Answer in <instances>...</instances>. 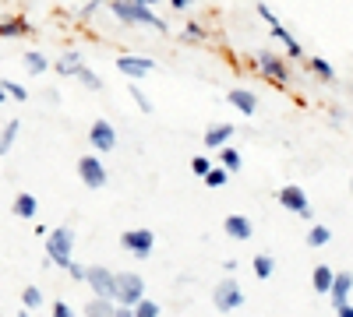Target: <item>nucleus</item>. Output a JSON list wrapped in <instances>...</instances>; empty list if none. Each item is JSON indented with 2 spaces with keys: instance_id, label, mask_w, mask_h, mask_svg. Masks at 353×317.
I'll list each match as a JSON object with an SVG mask.
<instances>
[{
  "instance_id": "obj_9",
  "label": "nucleus",
  "mask_w": 353,
  "mask_h": 317,
  "mask_svg": "<svg viewBox=\"0 0 353 317\" xmlns=\"http://www.w3.org/2000/svg\"><path fill=\"white\" fill-rule=\"evenodd\" d=\"M78 177L88 190H99V187H106V166L99 162V155H81L78 159Z\"/></svg>"
},
{
  "instance_id": "obj_20",
  "label": "nucleus",
  "mask_w": 353,
  "mask_h": 317,
  "mask_svg": "<svg viewBox=\"0 0 353 317\" xmlns=\"http://www.w3.org/2000/svg\"><path fill=\"white\" fill-rule=\"evenodd\" d=\"M272 39H279V43L286 46V53L293 56V61H301V56H304V46H301L297 39H293V36L286 32V28H283V25H272Z\"/></svg>"
},
{
  "instance_id": "obj_23",
  "label": "nucleus",
  "mask_w": 353,
  "mask_h": 317,
  "mask_svg": "<svg viewBox=\"0 0 353 317\" xmlns=\"http://www.w3.org/2000/svg\"><path fill=\"white\" fill-rule=\"evenodd\" d=\"M251 268H254V278H272V272H276V257L272 254H254V261H251Z\"/></svg>"
},
{
  "instance_id": "obj_41",
  "label": "nucleus",
  "mask_w": 353,
  "mask_h": 317,
  "mask_svg": "<svg viewBox=\"0 0 353 317\" xmlns=\"http://www.w3.org/2000/svg\"><path fill=\"white\" fill-rule=\"evenodd\" d=\"M170 4H173L176 11H184V8H191V4H194V0H170Z\"/></svg>"
},
{
  "instance_id": "obj_43",
  "label": "nucleus",
  "mask_w": 353,
  "mask_h": 317,
  "mask_svg": "<svg viewBox=\"0 0 353 317\" xmlns=\"http://www.w3.org/2000/svg\"><path fill=\"white\" fill-rule=\"evenodd\" d=\"M134 4H141V8H156L159 0H134Z\"/></svg>"
},
{
  "instance_id": "obj_36",
  "label": "nucleus",
  "mask_w": 353,
  "mask_h": 317,
  "mask_svg": "<svg viewBox=\"0 0 353 317\" xmlns=\"http://www.w3.org/2000/svg\"><path fill=\"white\" fill-rule=\"evenodd\" d=\"M64 272H68V275H71L74 282H85V265H78V261H71V265H68Z\"/></svg>"
},
{
  "instance_id": "obj_34",
  "label": "nucleus",
  "mask_w": 353,
  "mask_h": 317,
  "mask_svg": "<svg viewBox=\"0 0 353 317\" xmlns=\"http://www.w3.org/2000/svg\"><path fill=\"white\" fill-rule=\"evenodd\" d=\"M131 99L138 102V109H141V113H152V102H149V96H145V92L138 89V85H134V89H131Z\"/></svg>"
},
{
  "instance_id": "obj_46",
  "label": "nucleus",
  "mask_w": 353,
  "mask_h": 317,
  "mask_svg": "<svg viewBox=\"0 0 353 317\" xmlns=\"http://www.w3.org/2000/svg\"><path fill=\"white\" fill-rule=\"evenodd\" d=\"M350 190H353V177H350Z\"/></svg>"
},
{
  "instance_id": "obj_38",
  "label": "nucleus",
  "mask_w": 353,
  "mask_h": 317,
  "mask_svg": "<svg viewBox=\"0 0 353 317\" xmlns=\"http://www.w3.org/2000/svg\"><path fill=\"white\" fill-rule=\"evenodd\" d=\"M184 36H188V39H205V28H201V25H194V21H191V25H188V28H184Z\"/></svg>"
},
{
  "instance_id": "obj_16",
  "label": "nucleus",
  "mask_w": 353,
  "mask_h": 317,
  "mask_svg": "<svg viewBox=\"0 0 353 317\" xmlns=\"http://www.w3.org/2000/svg\"><path fill=\"white\" fill-rule=\"evenodd\" d=\"M233 134H237V127H233V124H216V127L205 131V145H209V149H223V145H230Z\"/></svg>"
},
{
  "instance_id": "obj_21",
  "label": "nucleus",
  "mask_w": 353,
  "mask_h": 317,
  "mask_svg": "<svg viewBox=\"0 0 353 317\" xmlns=\"http://www.w3.org/2000/svg\"><path fill=\"white\" fill-rule=\"evenodd\" d=\"M21 61H25V71H28V74H36V78H43V74L50 71V61H46L39 50H28Z\"/></svg>"
},
{
  "instance_id": "obj_2",
  "label": "nucleus",
  "mask_w": 353,
  "mask_h": 317,
  "mask_svg": "<svg viewBox=\"0 0 353 317\" xmlns=\"http://www.w3.org/2000/svg\"><path fill=\"white\" fill-rule=\"evenodd\" d=\"M110 11L124 25H149V28H156V32H166V21L156 18L152 8H141V4H134V0H110Z\"/></svg>"
},
{
  "instance_id": "obj_30",
  "label": "nucleus",
  "mask_w": 353,
  "mask_h": 317,
  "mask_svg": "<svg viewBox=\"0 0 353 317\" xmlns=\"http://www.w3.org/2000/svg\"><path fill=\"white\" fill-rule=\"evenodd\" d=\"M205 184H209V187H226V180H230V173L223 169V166H212L209 173H205V177H201Z\"/></svg>"
},
{
  "instance_id": "obj_7",
  "label": "nucleus",
  "mask_w": 353,
  "mask_h": 317,
  "mask_svg": "<svg viewBox=\"0 0 353 317\" xmlns=\"http://www.w3.org/2000/svg\"><path fill=\"white\" fill-rule=\"evenodd\" d=\"M276 201L286 208V212H293L297 219H304V222H311L314 219V208H311V201H307V194H304V187H279V194H276Z\"/></svg>"
},
{
  "instance_id": "obj_22",
  "label": "nucleus",
  "mask_w": 353,
  "mask_h": 317,
  "mask_svg": "<svg viewBox=\"0 0 353 317\" xmlns=\"http://www.w3.org/2000/svg\"><path fill=\"white\" fill-rule=\"evenodd\" d=\"M113 310H117V303L103 300V296H92L85 303V317H113Z\"/></svg>"
},
{
  "instance_id": "obj_27",
  "label": "nucleus",
  "mask_w": 353,
  "mask_h": 317,
  "mask_svg": "<svg viewBox=\"0 0 353 317\" xmlns=\"http://www.w3.org/2000/svg\"><path fill=\"white\" fill-rule=\"evenodd\" d=\"M219 162H223V169H226V173H237V169H241V152H237V149H230V145H223Z\"/></svg>"
},
{
  "instance_id": "obj_8",
  "label": "nucleus",
  "mask_w": 353,
  "mask_h": 317,
  "mask_svg": "<svg viewBox=\"0 0 353 317\" xmlns=\"http://www.w3.org/2000/svg\"><path fill=\"white\" fill-rule=\"evenodd\" d=\"M85 285H88V289H92V296L113 300L117 272H113V268H106V265H92V268H85Z\"/></svg>"
},
{
  "instance_id": "obj_13",
  "label": "nucleus",
  "mask_w": 353,
  "mask_h": 317,
  "mask_svg": "<svg viewBox=\"0 0 353 317\" xmlns=\"http://www.w3.org/2000/svg\"><path fill=\"white\" fill-rule=\"evenodd\" d=\"M350 293H353V275H350V272H336L332 289H329L332 307H336V310H339V307H346V303H350Z\"/></svg>"
},
{
  "instance_id": "obj_11",
  "label": "nucleus",
  "mask_w": 353,
  "mask_h": 317,
  "mask_svg": "<svg viewBox=\"0 0 353 317\" xmlns=\"http://www.w3.org/2000/svg\"><path fill=\"white\" fill-rule=\"evenodd\" d=\"M88 141H92V149L99 152H113L117 149V131L110 120H96L92 127H88Z\"/></svg>"
},
{
  "instance_id": "obj_12",
  "label": "nucleus",
  "mask_w": 353,
  "mask_h": 317,
  "mask_svg": "<svg viewBox=\"0 0 353 317\" xmlns=\"http://www.w3.org/2000/svg\"><path fill=\"white\" fill-rule=\"evenodd\" d=\"M223 233H226L230 240L244 243V240H251L254 226H251V219H248V215H226V219H223Z\"/></svg>"
},
{
  "instance_id": "obj_17",
  "label": "nucleus",
  "mask_w": 353,
  "mask_h": 317,
  "mask_svg": "<svg viewBox=\"0 0 353 317\" xmlns=\"http://www.w3.org/2000/svg\"><path fill=\"white\" fill-rule=\"evenodd\" d=\"M226 99H230L233 106H237V109L244 113V117H254V109H258V96H254V92H248V89H233Z\"/></svg>"
},
{
  "instance_id": "obj_29",
  "label": "nucleus",
  "mask_w": 353,
  "mask_h": 317,
  "mask_svg": "<svg viewBox=\"0 0 353 317\" xmlns=\"http://www.w3.org/2000/svg\"><path fill=\"white\" fill-rule=\"evenodd\" d=\"M21 307L25 310H39L43 307V293L36 289V285H25V289H21Z\"/></svg>"
},
{
  "instance_id": "obj_35",
  "label": "nucleus",
  "mask_w": 353,
  "mask_h": 317,
  "mask_svg": "<svg viewBox=\"0 0 353 317\" xmlns=\"http://www.w3.org/2000/svg\"><path fill=\"white\" fill-rule=\"evenodd\" d=\"M50 317H78V314H74L64 300H57V303H53V310H50Z\"/></svg>"
},
{
  "instance_id": "obj_15",
  "label": "nucleus",
  "mask_w": 353,
  "mask_h": 317,
  "mask_svg": "<svg viewBox=\"0 0 353 317\" xmlns=\"http://www.w3.org/2000/svg\"><path fill=\"white\" fill-rule=\"evenodd\" d=\"M332 278H336V272H332L329 265H314V272H311V289H314L318 296H329Z\"/></svg>"
},
{
  "instance_id": "obj_26",
  "label": "nucleus",
  "mask_w": 353,
  "mask_h": 317,
  "mask_svg": "<svg viewBox=\"0 0 353 317\" xmlns=\"http://www.w3.org/2000/svg\"><path fill=\"white\" fill-rule=\"evenodd\" d=\"M332 243V229L329 226H311L307 229V247H325Z\"/></svg>"
},
{
  "instance_id": "obj_18",
  "label": "nucleus",
  "mask_w": 353,
  "mask_h": 317,
  "mask_svg": "<svg viewBox=\"0 0 353 317\" xmlns=\"http://www.w3.org/2000/svg\"><path fill=\"white\" fill-rule=\"evenodd\" d=\"M53 67H57V74L74 78V74H78V67H81V53H78V50H68V53H61V56L53 61Z\"/></svg>"
},
{
  "instance_id": "obj_3",
  "label": "nucleus",
  "mask_w": 353,
  "mask_h": 317,
  "mask_svg": "<svg viewBox=\"0 0 353 317\" xmlns=\"http://www.w3.org/2000/svg\"><path fill=\"white\" fill-rule=\"evenodd\" d=\"M138 300H145V278H141L138 272H117L113 303H121V307H134Z\"/></svg>"
},
{
  "instance_id": "obj_32",
  "label": "nucleus",
  "mask_w": 353,
  "mask_h": 317,
  "mask_svg": "<svg viewBox=\"0 0 353 317\" xmlns=\"http://www.w3.org/2000/svg\"><path fill=\"white\" fill-rule=\"evenodd\" d=\"M0 89L8 92V99H18V102H25V99H28V92L21 89V85H14V81H0Z\"/></svg>"
},
{
  "instance_id": "obj_24",
  "label": "nucleus",
  "mask_w": 353,
  "mask_h": 317,
  "mask_svg": "<svg viewBox=\"0 0 353 317\" xmlns=\"http://www.w3.org/2000/svg\"><path fill=\"white\" fill-rule=\"evenodd\" d=\"M307 67L321 78V81H336V67L325 61V56H311V61H307Z\"/></svg>"
},
{
  "instance_id": "obj_19",
  "label": "nucleus",
  "mask_w": 353,
  "mask_h": 317,
  "mask_svg": "<svg viewBox=\"0 0 353 317\" xmlns=\"http://www.w3.org/2000/svg\"><path fill=\"white\" fill-rule=\"evenodd\" d=\"M14 215L32 222V219L39 215V201H36V194H28V190H25V194H18V197H14Z\"/></svg>"
},
{
  "instance_id": "obj_44",
  "label": "nucleus",
  "mask_w": 353,
  "mask_h": 317,
  "mask_svg": "<svg viewBox=\"0 0 353 317\" xmlns=\"http://www.w3.org/2000/svg\"><path fill=\"white\" fill-rule=\"evenodd\" d=\"M4 102H8V92H4V89H0V106H4Z\"/></svg>"
},
{
  "instance_id": "obj_40",
  "label": "nucleus",
  "mask_w": 353,
  "mask_h": 317,
  "mask_svg": "<svg viewBox=\"0 0 353 317\" xmlns=\"http://www.w3.org/2000/svg\"><path fill=\"white\" fill-rule=\"evenodd\" d=\"M113 317H134V310H131V307H121V303H117V310H113Z\"/></svg>"
},
{
  "instance_id": "obj_25",
  "label": "nucleus",
  "mask_w": 353,
  "mask_h": 317,
  "mask_svg": "<svg viewBox=\"0 0 353 317\" xmlns=\"http://www.w3.org/2000/svg\"><path fill=\"white\" fill-rule=\"evenodd\" d=\"M18 131H21V124H18V120H8V124H4V131H0V155H8V152H11Z\"/></svg>"
},
{
  "instance_id": "obj_42",
  "label": "nucleus",
  "mask_w": 353,
  "mask_h": 317,
  "mask_svg": "<svg viewBox=\"0 0 353 317\" xmlns=\"http://www.w3.org/2000/svg\"><path fill=\"white\" fill-rule=\"evenodd\" d=\"M336 317H353V307H350V303H346V307H339V310H336Z\"/></svg>"
},
{
  "instance_id": "obj_45",
  "label": "nucleus",
  "mask_w": 353,
  "mask_h": 317,
  "mask_svg": "<svg viewBox=\"0 0 353 317\" xmlns=\"http://www.w3.org/2000/svg\"><path fill=\"white\" fill-rule=\"evenodd\" d=\"M14 317H28V310H18V314H14Z\"/></svg>"
},
{
  "instance_id": "obj_28",
  "label": "nucleus",
  "mask_w": 353,
  "mask_h": 317,
  "mask_svg": "<svg viewBox=\"0 0 353 317\" xmlns=\"http://www.w3.org/2000/svg\"><path fill=\"white\" fill-rule=\"evenodd\" d=\"M74 78H78V81L85 85V89H88V92H99V89H103V81H99V74H96V71H88L85 64L78 67V74H74Z\"/></svg>"
},
{
  "instance_id": "obj_14",
  "label": "nucleus",
  "mask_w": 353,
  "mask_h": 317,
  "mask_svg": "<svg viewBox=\"0 0 353 317\" xmlns=\"http://www.w3.org/2000/svg\"><path fill=\"white\" fill-rule=\"evenodd\" d=\"M18 39V36H32V21L28 18H0V39Z\"/></svg>"
},
{
  "instance_id": "obj_37",
  "label": "nucleus",
  "mask_w": 353,
  "mask_h": 317,
  "mask_svg": "<svg viewBox=\"0 0 353 317\" xmlns=\"http://www.w3.org/2000/svg\"><path fill=\"white\" fill-rule=\"evenodd\" d=\"M258 14H261L265 21H269V28H272V25H279V18L272 14V8H269V4H258Z\"/></svg>"
},
{
  "instance_id": "obj_31",
  "label": "nucleus",
  "mask_w": 353,
  "mask_h": 317,
  "mask_svg": "<svg viewBox=\"0 0 353 317\" xmlns=\"http://www.w3.org/2000/svg\"><path fill=\"white\" fill-rule=\"evenodd\" d=\"M131 310H134V317H159V303L156 300H138Z\"/></svg>"
},
{
  "instance_id": "obj_6",
  "label": "nucleus",
  "mask_w": 353,
  "mask_h": 317,
  "mask_svg": "<svg viewBox=\"0 0 353 317\" xmlns=\"http://www.w3.org/2000/svg\"><path fill=\"white\" fill-rule=\"evenodd\" d=\"M121 247L128 254H134L138 261H145V257H152V250H156V233H152V229H124V233H121Z\"/></svg>"
},
{
  "instance_id": "obj_5",
  "label": "nucleus",
  "mask_w": 353,
  "mask_h": 317,
  "mask_svg": "<svg viewBox=\"0 0 353 317\" xmlns=\"http://www.w3.org/2000/svg\"><path fill=\"white\" fill-rule=\"evenodd\" d=\"M254 67H258L261 78H269L272 85H279V89L290 85V67H286V61H279L272 50H258L254 53Z\"/></svg>"
},
{
  "instance_id": "obj_1",
  "label": "nucleus",
  "mask_w": 353,
  "mask_h": 317,
  "mask_svg": "<svg viewBox=\"0 0 353 317\" xmlns=\"http://www.w3.org/2000/svg\"><path fill=\"white\" fill-rule=\"evenodd\" d=\"M43 250H46V261L57 268H68L74 261V229L71 226H53L50 233L43 237Z\"/></svg>"
},
{
  "instance_id": "obj_39",
  "label": "nucleus",
  "mask_w": 353,
  "mask_h": 317,
  "mask_svg": "<svg viewBox=\"0 0 353 317\" xmlns=\"http://www.w3.org/2000/svg\"><path fill=\"white\" fill-rule=\"evenodd\" d=\"M99 4H103V0H88V4H85V11H81V18H92V14L99 11Z\"/></svg>"
},
{
  "instance_id": "obj_10",
  "label": "nucleus",
  "mask_w": 353,
  "mask_h": 317,
  "mask_svg": "<svg viewBox=\"0 0 353 317\" xmlns=\"http://www.w3.org/2000/svg\"><path fill=\"white\" fill-rule=\"evenodd\" d=\"M152 61L149 56H117V71L121 74H128L131 81H141V78H149L152 74Z\"/></svg>"
},
{
  "instance_id": "obj_33",
  "label": "nucleus",
  "mask_w": 353,
  "mask_h": 317,
  "mask_svg": "<svg viewBox=\"0 0 353 317\" xmlns=\"http://www.w3.org/2000/svg\"><path fill=\"white\" fill-rule=\"evenodd\" d=\"M209 169H212V159H205V155H194L191 159V173H194V177H205Z\"/></svg>"
},
{
  "instance_id": "obj_4",
  "label": "nucleus",
  "mask_w": 353,
  "mask_h": 317,
  "mask_svg": "<svg viewBox=\"0 0 353 317\" xmlns=\"http://www.w3.org/2000/svg\"><path fill=\"white\" fill-rule=\"evenodd\" d=\"M212 307L219 314H233V310H241L244 307V289H241V282L237 278H223L212 285Z\"/></svg>"
}]
</instances>
